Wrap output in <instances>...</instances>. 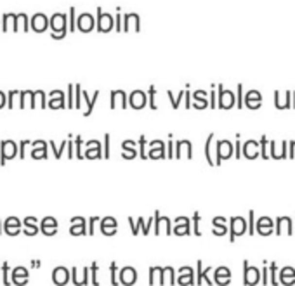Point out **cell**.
Masks as SVG:
<instances>
[{
    "instance_id": "obj_55",
    "label": "cell",
    "mask_w": 295,
    "mask_h": 286,
    "mask_svg": "<svg viewBox=\"0 0 295 286\" xmlns=\"http://www.w3.org/2000/svg\"><path fill=\"white\" fill-rule=\"evenodd\" d=\"M294 226H295V220H294ZM294 234H295V227H294Z\"/></svg>"
},
{
    "instance_id": "obj_39",
    "label": "cell",
    "mask_w": 295,
    "mask_h": 286,
    "mask_svg": "<svg viewBox=\"0 0 295 286\" xmlns=\"http://www.w3.org/2000/svg\"><path fill=\"white\" fill-rule=\"evenodd\" d=\"M97 97H99V92H96L94 99H90V101H89V97H87V94H85V102H87V106H89V109L85 111V117H89V115H90V111H92V106H94V102H96Z\"/></svg>"
},
{
    "instance_id": "obj_43",
    "label": "cell",
    "mask_w": 295,
    "mask_h": 286,
    "mask_svg": "<svg viewBox=\"0 0 295 286\" xmlns=\"http://www.w3.org/2000/svg\"><path fill=\"white\" fill-rule=\"evenodd\" d=\"M75 146H77V153H75V156H77L78 160H82V158H84V154H82V139L80 137H77Z\"/></svg>"
},
{
    "instance_id": "obj_32",
    "label": "cell",
    "mask_w": 295,
    "mask_h": 286,
    "mask_svg": "<svg viewBox=\"0 0 295 286\" xmlns=\"http://www.w3.org/2000/svg\"><path fill=\"white\" fill-rule=\"evenodd\" d=\"M212 141H214V134H210V135L207 137V142H205V158H207V163H208V165H210V167H215L214 158H212V153H210Z\"/></svg>"
},
{
    "instance_id": "obj_16",
    "label": "cell",
    "mask_w": 295,
    "mask_h": 286,
    "mask_svg": "<svg viewBox=\"0 0 295 286\" xmlns=\"http://www.w3.org/2000/svg\"><path fill=\"white\" fill-rule=\"evenodd\" d=\"M217 285L221 286H226L231 283V270L227 269V267H219V269H215V279H214Z\"/></svg>"
},
{
    "instance_id": "obj_53",
    "label": "cell",
    "mask_w": 295,
    "mask_h": 286,
    "mask_svg": "<svg viewBox=\"0 0 295 286\" xmlns=\"http://www.w3.org/2000/svg\"><path fill=\"white\" fill-rule=\"evenodd\" d=\"M2 272H4V276L7 274V264H4V269H2ZM4 285H11L7 278H4Z\"/></svg>"
},
{
    "instance_id": "obj_6",
    "label": "cell",
    "mask_w": 295,
    "mask_h": 286,
    "mask_svg": "<svg viewBox=\"0 0 295 286\" xmlns=\"http://www.w3.org/2000/svg\"><path fill=\"white\" fill-rule=\"evenodd\" d=\"M285 233L288 236L294 234V220L290 217H278L275 224V234L276 236H283Z\"/></svg>"
},
{
    "instance_id": "obj_28",
    "label": "cell",
    "mask_w": 295,
    "mask_h": 286,
    "mask_svg": "<svg viewBox=\"0 0 295 286\" xmlns=\"http://www.w3.org/2000/svg\"><path fill=\"white\" fill-rule=\"evenodd\" d=\"M144 104H146V96L142 92H139V90H136V92L130 96V106L136 108V109H139Z\"/></svg>"
},
{
    "instance_id": "obj_12",
    "label": "cell",
    "mask_w": 295,
    "mask_h": 286,
    "mask_svg": "<svg viewBox=\"0 0 295 286\" xmlns=\"http://www.w3.org/2000/svg\"><path fill=\"white\" fill-rule=\"evenodd\" d=\"M190 219L188 217H177L175 219V227L172 233H175L177 236H188L191 234V229H190Z\"/></svg>"
},
{
    "instance_id": "obj_52",
    "label": "cell",
    "mask_w": 295,
    "mask_h": 286,
    "mask_svg": "<svg viewBox=\"0 0 295 286\" xmlns=\"http://www.w3.org/2000/svg\"><path fill=\"white\" fill-rule=\"evenodd\" d=\"M71 92H73V85H69L68 87V108H71Z\"/></svg>"
},
{
    "instance_id": "obj_40",
    "label": "cell",
    "mask_w": 295,
    "mask_h": 286,
    "mask_svg": "<svg viewBox=\"0 0 295 286\" xmlns=\"http://www.w3.org/2000/svg\"><path fill=\"white\" fill-rule=\"evenodd\" d=\"M233 148H235V154H233V156H235L236 160H240V158H242V142H240V135L236 137V142L233 144Z\"/></svg>"
},
{
    "instance_id": "obj_30",
    "label": "cell",
    "mask_w": 295,
    "mask_h": 286,
    "mask_svg": "<svg viewBox=\"0 0 295 286\" xmlns=\"http://www.w3.org/2000/svg\"><path fill=\"white\" fill-rule=\"evenodd\" d=\"M65 19H66V17L63 16V14H56V16L52 17V28H54V32H57V28H59V33L63 36H65Z\"/></svg>"
},
{
    "instance_id": "obj_51",
    "label": "cell",
    "mask_w": 295,
    "mask_h": 286,
    "mask_svg": "<svg viewBox=\"0 0 295 286\" xmlns=\"http://www.w3.org/2000/svg\"><path fill=\"white\" fill-rule=\"evenodd\" d=\"M97 220H99L97 217H92V219H90V227H89V231H87V234H94V224H96Z\"/></svg>"
},
{
    "instance_id": "obj_47",
    "label": "cell",
    "mask_w": 295,
    "mask_h": 286,
    "mask_svg": "<svg viewBox=\"0 0 295 286\" xmlns=\"http://www.w3.org/2000/svg\"><path fill=\"white\" fill-rule=\"evenodd\" d=\"M104 153H103V156L104 158H109V135H104Z\"/></svg>"
},
{
    "instance_id": "obj_50",
    "label": "cell",
    "mask_w": 295,
    "mask_h": 286,
    "mask_svg": "<svg viewBox=\"0 0 295 286\" xmlns=\"http://www.w3.org/2000/svg\"><path fill=\"white\" fill-rule=\"evenodd\" d=\"M242 90H243V85H238V108H242L243 106V97H242Z\"/></svg>"
},
{
    "instance_id": "obj_36",
    "label": "cell",
    "mask_w": 295,
    "mask_h": 286,
    "mask_svg": "<svg viewBox=\"0 0 295 286\" xmlns=\"http://www.w3.org/2000/svg\"><path fill=\"white\" fill-rule=\"evenodd\" d=\"M247 233L250 234V236H254V234H255V212H254V210H250V212H248Z\"/></svg>"
},
{
    "instance_id": "obj_27",
    "label": "cell",
    "mask_w": 295,
    "mask_h": 286,
    "mask_svg": "<svg viewBox=\"0 0 295 286\" xmlns=\"http://www.w3.org/2000/svg\"><path fill=\"white\" fill-rule=\"evenodd\" d=\"M181 272H184V276L181 274V278L177 279L179 285H194V278H193V269L191 267H182Z\"/></svg>"
},
{
    "instance_id": "obj_33",
    "label": "cell",
    "mask_w": 295,
    "mask_h": 286,
    "mask_svg": "<svg viewBox=\"0 0 295 286\" xmlns=\"http://www.w3.org/2000/svg\"><path fill=\"white\" fill-rule=\"evenodd\" d=\"M45 26H47V17L44 16V14H36L35 17H33V28L35 30H45Z\"/></svg>"
},
{
    "instance_id": "obj_44",
    "label": "cell",
    "mask_w": 295,
    "mask_h": 286,
    "mask_svg": "<svg viewBox=\"0 0 295 286\" xmlns=\"http://www.w3.org/2000/svg\"><path fill=\"white\" fill-rule=\"evenodd\" d=\"M295 158V139L288 142V160H294Z\"/></svg>"
},
{
    "instance_id": "obj_48",
    "label": "cell",
    "mask_w": 295,
    "mask_h": 286,
    "mask_svg": "<svg viewBox=\"0 0 295 286\" xmlns=\"http://www.w3.org/2000/svg\"><path fill=\"white\" fill-rule=\"evenodd\" d=\"M66 148H68V158L71 160V158L75 156V153H73V141H71V139L66 142Z\"/></svg>"
},
{
    "instance_id": "obj_11",
    "label": "cell",
    "mask_w": 295,
    "mask_h": 286,
    "mask_svg": "<svg viewBox=\"0 0 295 286\" xmlns=\"http://www.w3.org/2000/svg\"><path fill=\"white\" fill-rule=\"evenodd\" d=\"M150 146L151 149L148 153V158H151V160H163L165 158V144L162 141H153Z\"/></svg>"
},
{
    "instance_id": "obj_21",
    "label": "cell",
    "mask_w": 295,
    "mask_h": 286,
    "mask_svg": "<svg viewBox=\"0 0 295 286\" xmlns=\"http://www.w3.org/2000/svg\"><path fill=\"white\" fill-rule=\"evenodd\" d=\"M101 233L106 234V236H111V234L117 233V220L111 217H106L103 219L101 222Z\"/></svg>"
},
{
    "instance_id": "obj_31",
    "label": "cell",
    "mask_w": 295,
    "mask_h": 286,
    "mask_svg": "<svg viewBox=\"0 0 295 286\" xmlns=\"http://www.w3.org/2000/svg\"><path fill=\"white\" fill-rule=\"evenodd\" d=\"M24 229H23V233L26 234V236H35L36 233H38V229H36V226H35V219H24Z\"/></svg>"
},
{
    "instance_id": "obj_8",
    "label": "cell",
    "mask_w": 295,
    "mask_h": 286,
    "mask_svg": "<svg viewBox=\"0 0 295 286\" xmlns=\"http://www.w3.org/2000/svg\"><path fill=\"white\" fill-rule=\"evenodd\" d=\"M17 153V144L12 141H4L2 142V153H0V163L5 165V161L11 158H16Z\"/></svg>"
},
{
    "instance_id": "obj_10",
    "label": "cell",
    "mask_w": 295,
    "mask_h": 286,
    "mask_svg": "<svg viewBox=\"0 0 295 286\" xmlns=\"http://www.w3.org/2000/svg\"><path fill=\"white\" fill-rule=\"evenodd\" d=\"M278 283L283 286H294L295 285V269L294 267H283L278 272Z\"/></svg>"
},
{
    "instance_id": "obj_9",
    "label": "cell",
    "mask_w": 295,
    "mask_h": 286,
    "mask_svg": "<svg viewBox=\"0 0 295 286\" xmlns=\"http://www.w3.org/2000/svg\"><path fill=\"white\" fill-rule=\"evenodd\" d=\"M275 231V224H273L271 217H260L255 222V233H259L260 236H269Z\"/></svg>"
},
{
    "instance_id": "obj_17",
    "label": "cell",
    "mask_w": 295,
    "mask_h": 286,
    "mask_svg": "<svg viewBox=\"0 0 295 286\" xmlns=\"http://www.w3.org/2000/svg\"><path fill=\"white\" fill-rule=\"evenodd\" d=\"M33 151H32V156L35 160H40V158H47V146L49 142H44V141H35L33 142Z\"/></svg>"
},
{
    "instance_id": "obj_20",
    "label": "cell",
    "mask_w": 295,
    "mask_h": 286,
    "mask_svg": "<svg viewBox=\"0 0 295 286\" xmlns=\"http://www.w3.org/2000/svg\"><path fill=\"white\" fill-rule=\"evenodd\" d=\"M4 231L7 234H11V236H16V234H19L21 231V222L17 220L16 217H9L7 220H5V226H4Z\"/></svg>"
},
{
    "instance_id": "obj_29",
    "label": "cell",
    "mask_w": 295,
    "mask_h": 286,
    "mask_svg": "<svg viewBox=\"0 0 295 286\" xmlns=\"http://www.w3.org/2000/svg\"><path fill=\"white\" fill-rule=\"evenodd\" d=\"M267 270H269V285L273 286H278V264L276 262H271L267 264Z\"/></svg>"
},
{
    "instance_id": "obj_38",
    "label": "cell",
    "mask_w": 295,
    "mask_h": 286,
    "mask_svg": "<svg viewBox=\"0 0 295 286\" xmlns=\"http://www.w3.org/2000/svg\"><path fill=\"white\" fill-rule=\"evenodd\" d=\"M200 219H202V217H200V214H198V212H196V214L193 215V233L196 234V236H202V231L198 229Z\"/></svg>"
},
{
    "instance_id": "obj_15",
    "label": "cell",
    "mask_w": 295,
    "mask_h": 286,
    "mask_svg": "<svg viewBox=\"0 0 295 286\" xmlns=\"http://www.w3.org/2000/svg\"><path fill=\"white\" fill-rule=\"evenodd\" d=\"M87 151H85V158L89 160H94V158H101L103 156V151H101V142L99 141H89L87 142Z\"/></svg>"
},
{
    "instance_id": "obj_45",
    "label": "cell",
    "mask_w": 295,
    "mask_h": 286,
    "mask_svg": "<svg viewBox=\"0 0 295 286\" xmlns=\"http://www.w3.org/2000/svg\"><path fill=\"white\" fill-rule=\"evenodd\" d=\"M30 144H32L30 141H23V142L19 144V153H17V154H19L21 160H23V158L26 156V154H24V149H26V146H30Z\"/></svg>"
},
{
    "instance_id": "obj_25",
    "label": "cell",
    "mask_w": 295,
    "mask_h": 286,
    "mask_svg": "<svg viewBox=\"0 0 295 286\" xmlns=\"http://www.w3.org/2000/svg\"><path fill=\"white\" fill-rule=\"evenodd\" d=\"M134 146H136V142H134V141H123V142H121V149H123V154H121V156L125 158V160H132V158L138 156V151L134 149Z\"/></svg>"
},
{
    "instance_id": "obj_37",
    "label": "cell",
    "mask_w": 295,
    "mask_h": 286,
    "mask_svg": "<svg viewBox=\"0 0 295 286\" xmlns=\"http://www.w3.org/2000/svg\"><path fill=\"white\" fill-rule=\"evenodd\" d=\"M260 285H264V286L269 285V270H267V262L262 264V270H260Z\"/></svg>"
},
{
    "instance_id": "obj_54",
    "label": "cell",
    "mask_w": 295,
    "mask_h": 286,
    "mask_svg": "<svg viewBox=\"0 0 295 286\" xmlns=\"http://www.w3.org/2000/svg\"><path fill=\"white\" fill-rule=\"evenodd\" d=\"M4 104H5V97H4V94L0 92V108H2Z\"/></svg>"
},
{
    "instance_id": "obj_49",
    "label": "cell",
    "mask_w": 295,
    "mask_h": 286,
    "mask_svg": "<svg viewBox=\"0 0 295 286\" xmlns=\"http://www.w3.org/2000/svg\"><path fill=\"white\" fill-rule=\"evenodd\" d=\"M90 269H92V285H99V281H97V278H96V270H97V264L94 262L92 264V267H90Z\"/></svg>"
},
{
    "instance_id": "obj_1",
    "label": "cell",
    "mask_w": 295,
    "mask_h": 286,
    "mask_svg": "<svg viewBox=\"0 0 295 286\" xmlns=\"http://www.w3.org/2000/svg\"><path fill=\"white\" fill-rule=\"evenodd\" d=\"M235 154V148H233V142L229 141H219L217 144H215V160L214 163L215 165H221L224 160H229L231 156Z\"/></svg>"
},
{
    "instance_id": "obj_42",
    "label": "cell",
    "mask_w": 295,
    "mask_h": 286,
    "mask_svg": "<svg viewBox=\"0 0 295 286\" xmlns=\"http://www.w3.org/2000/svg\"><path fill=\"white\" fill-rule=\"evenodd\" d=\"M139 144H141V158L142 160H148V154H146L144 148H146V137L144 135H141V139H139Z\"/></svg>"
},
{
    "instance_id": "obj_19",
    "label": "cell",
    "mask_w": 295,
    "mask_h": 286,
    "mask_svg": "<svg viewBox=\"0 0 295 286\" xmlns=\"http://www.w3.org/2000/svg\"><path fill=\"white\" fill-rule=\"evenodd\" d=\"M182 149H186V158H193V144L190 141H179L175 142V154L174 158H182Z\"/></svg>"
},
{
    "instance_id": "obj_41",
    "label": "cell",
    "mask_w": 295,
    "mask_h": 286,
    "mask_svg": "<svg viewBox=\"0 0 295 286\" xmlns=\"http://www.w3.org/2000/svg\"><path fill=\"white\" fill-rule=\"evenodd\" d=\"M109 272H111V285H120V283L117 281V264H111L109 266Z\"/></svg>"
},
{
    "instance_id": "obj_34",
    "label": "cell",
    "mask_w": 295,
    "mask_h": 286,
    "mask_svg": "<svg viewBox=\"0 0 295 286\" xmlns=\"http://www.w3.org/2000/svg\"><path fill=\"white\" fill-rule=\"evenodd\" d=\"M78 21H80L82 32H89V30H92V16H90V14H84Z\"/></svg>"
},
{
    "instance_id": "obj_3",
    "label": "cell",
    "mask_w": 295,
    "mask_h": 286,
    "mask_svg": "<svg viewBox=\"0 0 295 286\" xmlns=\"http://www.w3.org/2000/svg\"><path fill=\"white\" fill-rule=\"evenodd\" d=\"M267 146H269V158H273V160H285L288 156V141H281L279 144L275 141H269Z\"/></svg>"
},
{
    "instance_id": "obj_18",
    "label": "cell",
    "mask_w": 295,
    "mask_h": 286,
    "mask_svg": "<svg viewBox=\"0 0 295 286\" xmlns=\"http://www.w3.org/2000/svg\"><path fill=\"white\" fill-rule=\"evenodd\" d=\"M68 279H69L68 269H65V267H56V269H54V272H52L54 285L63 286V285H66V283H68Z\"/></svg>"
},
{
    "instance_id": "obj_46",
    "label": "cell",
    "mask_w": 295,
    "mask_h": 286,
    "mask_svg": "<svg viewBox=\"0 0 295 286\" xmlns=\"http://www.w3.org/2000/svg\"><path fill=\"white\" fill-rule=\"evenodd\" d=\"M49 106H51V108H63V106H65L63 104V97L59 96V99H52Z\"/></svg>"
},
{
    "instance_id": "obj_35",
    "label": "cell",
    "mask_w": 295,
    "mask_h": 286,
    "mask_svg": "<svg viewBox=\"0 0 295 286\" xmlns=\"http://www.w3.org/2000/svg\"><path fill=\"white\" fill-rule=\"evenodd\" d=\"M267 142H269V139L266 137V135H262L259 141L260 144V158H264V160H269V146H267Z\"/></svg>"
},
{
    "instance_id": "obj_23",
    "label": "cell",
    "mask_w": 295,
    "mask_h": 286,
    "mask_svg": "<svg viewBox=\"0 0 295 286\" xmlns=\"http://www.w3.org/2000/svg\"><path fill=\"white\" fill-rule=\"evenodd\" d=\"M212 224H214V229H212V233H214L215 236H224V234L227 233L226 219H224V217H215L214 220H212Z\"/></svg>"
},
{
    "instance_id": "obj_13",
    "label": "cell",
    "mask_w": 295,
    "mask_h": 286,
    "mask_svg": "<svg viewBox=\"0 0 295 286\" xmlns=\"http://www.w3.org/2000/svg\"><path fill=\"white\" fill-rule=\"evenodd\" d=\"M275 106L278 109H287V108H292V99H290V92H279V90H276L275 92Z\"/></svg>"
},
{
    "instance_id": "obj_26",
    "label": "cell",
    "mask_w": 295,
    "mask_h": 286,
    "mask_svg": "<svg viewBox=\"0 0 295 286\" xmlns=\"http://www.w3.org/2000/svg\"><path fill=\"white\" fill-rule=\"evenodd\" d=\"M42 231H44V234H47V236H52L57 231V222L54 220L52 217L44 219V220H42Z\"/></svg>"
},
{
    "instance_id": "obj_7",
    "label": "cell",
    "mask_w": 295,
    "mask_h": 286,
    "mask_svg": "<svg viewBox=\"0 0 295 286\" xmlns=\"http://www.w3.org/2000/svg\"><path fill=\"white\" fill-rule=\"evenodd\" d=\"M235 102H236L235 94L231 92V90H226L224 87H219V108L229 109L235 106Z\"/></svg>"
},
{
    "instance_id": "obj_14",
    "label": "cell",
    "mask_w": 295,
    "mask_h": 286,
    "mask_svg": "<svg viewBox=\"0 0 295 286\" xmlns=\"http://www.w3.org/2000/svg\"><path fill=\"white\" fill-rule=\"evenodd\" d=\"M245 104L250 109L260 108V106H262V96H260L257 90H250V92L247 94V97H245Z\"/></svg>"
},
{
    "instance_id": "obj_2",
    "label": "cell",
    "mask_w": 295,
    "mask_h": 286,
    "mask_svg": "<svg viewBox=\"0 0 295 286\" xmlns=\"http://www.w3.org/2000/svg\"><path fill=\"white\" fill-rule=\"evenodd\" d=\"M243 283L247 286H255L260 283V269L248 264V260L243 262Z\"/></svg>"
},
{
    "instance_id": "obj_22",
    "label": "cell",
    "mask_w": 295,
    "mask_h": 286,
    "mask_svg": "<svg viewBox=\"0 0 295 286\" xmlns=\"http://www.w3.org/2000/svg\"><path fill=\"white\" fill-rule=\"evenodd\" d=\"M120 283L121 285H134L136 283V270L132 267H125V269H121L120 272Z\"/></svg>"
},
{
    "instance_id": "obj_24",
    "label": "cell",
    "mask_w": 295,
    "mask_h": 286,
    "mask_svg": "<svg viewBox=\"0 0 295 286\" xmlns=\"http://www.w3.org/2000/svg\"><path fill=\"white\" fill-rule=\"evenodd\" d=\"M69 233L73 234V236H78V234H85L87 231H85V220L82 217H75L71 219V229H69Z\"/></svg>"
},
{
    "instance_id": "obj_4",
    "label": "cell",
    "mask_w": 295,
    "mask_h": 286,
    "mask_svg": "<svg viewBox=\"0 0 295 286\" xmlns=\"http://www.w3.org/2000/svg\"><path fill=\"white\" fill-rule=\"evenodd\" d=\"M247 233V220L243 217H233L231 219V234H229V241L235 243V239L238 236H243Z\"/></svg>"
},
{
    "instance_id": "obj_5",
    "label": "cell",
    "mask_w": 295,
    "mask_h": 286,
    "mask_svg": "<svg viewBox=\"0 0 295 286\" xmlns=\"http://www.w3.org/2000/svg\"><path fill=\"white\" fill-rule=\"evenodd\" d=\"M242 156L247 158V160H255V158L260 156V144L254 139L250 141H245L242 144Z\"/></svg>"
}]
</instances>
